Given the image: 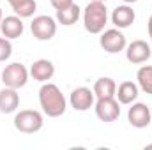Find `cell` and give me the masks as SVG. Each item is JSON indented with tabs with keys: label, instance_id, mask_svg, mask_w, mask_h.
Masks as SVG:
<instances>
[{
	"label": "cell",
	"instance_id": "obj_25",
	"mask_svg": "<svg viewBox=\"0 0 152 150\" xmlns=\"http://www.w3.org/2000/svg\"><path fill=\"white\" fill-rule=\"evenodd\" d=\"M2 18H4V14H2V7H0V21H2Z\"/></svg>",
	"mask_w": 152,
	"mask_h": 150
},
{
	"label": "cell",
	"instance_id": "obj_20",
	"mask_svg": "<svg viewBox=\"0 0 152 150\" xmlns=\"http://www.w3.org/2000/svg\"><path fill=\"white\" fill-rule=\"evenodd\" d=\"M12 55V44H11V39L7 37H0V62H5L9 60Z\"/></svg>",
	"mask_w": 152,
	"mask_h": 150
},
{
	"label": "cell",
	"instance_id": "obj_13",
	"mask_svg": "<svg viewBox=\"0 0 152 150\" xmlns=\"http://www.w3.org/2000/svg\"><path fill=\"white\" fill-rule=\"evenodd\" d=\"M30 76L39 81V83H46V81H50L53 74H55V66H53V62L51 60H48V58H39L36 60L32 66H30Z\"/></svg>",
	"mask_w": 152,
	"mask_h": 150
},
{
	"label": "cell",
	"instance_id": "obj_17",
	"mask_svg": "<svg viewBox=\"0 0 152 150\" xmlns=\"http://www.w3.org/2000/svg\"><path fill=\"white\" fill-rule=\"evenodd\" d=\"M94 95L96 99H104V97H115L117 92V83L113 81V78H99L94 83Z\"/></svg>",
	"mask_w": 152,
	"mask_h": 150
},
{
	"label": "cell",
	"instance_id": "obj_9",
	"mask_svg": "<svg viewBox=\"0 0 152 150\" xmlns=\"http://www.w3.org/2000/svg\"><path fill=\"white\" fill-rule=\"evenodd\" d=\"M127 122L136 129L149 127L152 122V110L147 104L134 101V103H131V108L127 110Z\"/></svg>",
	"mask_w": 152,
	"mask_h": 150
},
{
	"label": "cell",
	"instance_id": "obj_22",
	"mask_svg": "<svg viewBox=\"0 0 152 150\" xmlns=\"http://www.w3.org/2000/svg\"><path fill=\"white\" fill-rule=\"evenodd\" d=\"M147 30H149V37L152 39V14H151V18H149V23H147Z\"/></svg>",
	"mask_w": 152,
	"mask_h": 150
},
{
	"label": "cell",
	"instance_id": "obj_24",
	"mask_svg": "<svg viewBox=\"0 0 152 150\" xmlns=\"http://www.w3.org/2000/svg\"><path fill=\"white\" fill-rule=\"evenodd\" d=\"M88 2H106V0H88Z\"/></svg>",
	"mask_w": 152,
	"mask_h": 150
},
{
	"label": "cell",
	"instance_id": "obj_4",
	"mask_svg": "<svg viewBox=\"0 0 152 150\" xmlns=\"http://www.w3.org/2000/svg\"><path fill=\"white\" fill-rule=\"evenodd\" d=\"M28 76H30L28 69L21 62H12V64L4 67V71H2V83H4V87H11V88L20 90V88H23L27 85Z\"/></svg>",
	"mask_w": 152,
	"mask_h": 150
},
{
	"label": "cell",
	"instance_id": "obj_18",
	"mask_svg": "<svg viewBox=\"0 0 152 150\" xmlns=\"http://www.w3.org/2000/svg\"><path fill=\"white\" fill-rule=\"evenodd\" d=\"M7 2L12 7L14 14L20 16V18H32L36 9H37L36 0H7Z\"/></svg>",
	"mask_w": 152,
	"mask_h": 150
},
{
	"label": "cell",
	"instance_id": "obj_2",
	"mask_svg": "<svg viewBox=\"0 0 152 150\" xmlns=\"http://www.w3.org/2000/svg\"><path fill=\"white\" fill-rule=\"evenodd\" d=\"M108 23V9L104 2H88L83 9V27L88 34H101Z\"/></svg>",
	"mask_w": 152,
	"mask_h": 150
},
{
	"label": "cell",
	"instance_id": "obj_16",
	"mask_svg": "<svg viewBox=\"0 0 152 150\" xmlns=\"http://www.w3.org/2000/svg\"><path fill=\"white\" fill-rule=\"evenodd\" d=\"M80 16H81V9H80L78 4L73 2L71 5H67L64 9H58L55 20H57V23H60L64 27H71V25H75L76 21L80 20Z\"/></svg>",
	"mask_w": 152,
	"mask_h": 150
},
{
	"label": "cell",
	"instance_id": "obj_6",
	"mask_svg": "<svg viewBox=\"0 0 152 150\" xmlns=\"http://www.w3.org/2000/svg\"><path fill=\"white\" fill-rule=\"evenodd\" d=\"M99 44L101 48L106 51V53H120L126 50L127 46V41H126V36L122 34L120 28H108V30H103L101 32V37H99Z\"/></svg>",
	"mask_w": 152,
	"mask_h": 150
},
{
	"label": "cell",
	"instance_id": "obj_21",
	"mask_svg": "<svg viewBox=\"0 0 152 150\" xmlns=\"http://www.w3.org/2000/svg\"><path fill=\"white\" fill-rule=\"evenodd\" d=\"M75 0H50V4L53 5V9L55 11H58V9H64V7H67V5H71Z\"/></svg>",
	"mask_w": 152,
	"mask_h": 150
},
{
	"label": "cell",
	"instance_id": "obj_15",
	"mask_svg": "<svg viewBox=\"0 0 152 150\" xmlns=\"http://www.w3.org/2000/svg\"><path fill=\"white\" fill-rule=\"evenodd\" d=\"M138 95H140V87L134 81H122L115 92V97L120 104H131L138 99Z\"/></svg>",
	"mask_w": 152,
	"mask_h": 150
},
{
	"label": "cell",
	"instance_id": "obj_12",
	"mask_svg": "<svg viewBox=\"0 0 152 150\" xmlns=\"http://www.w3.org/2000/svg\"><path fill=\"white\" fill-rule=\"evenodd\" d=\"M136 20V14H134V9L129 5V4H124V5H117L112 12V23H113L117 28L124 30V28H129Z\"/></svg>",
	"mask_w": 152,
	"mask_h": 150
},
{
	"label": "cell",
	"instance_id": "obj_3",
	"mask_svg": "<svg viewBox=\"0 0 152 150\" xmlns=\"http://www.w3.org/2000/svg\"><path fill=\"white\" fill-rule=\"evenodd\" d=\"M14 127L20 131V133H25V134H34L39 133L44 125V118H42V113H39L37 110H21L14 115Z\"/></svg>",
	"mask_w": 152,
	"mask_h": 150
},
{
	"label": "cell",
	"instance_id": "obj_1",
	"mask_svg": "<svg viewBox=\"0 0 152 150\" xmlns=\"http://www.w3.org/2000/svg\"><path fill=\"white\" fill-rule=\"evenodd\" d=\"M39 104L42 108V113L51 118L62 117L67 110V101L62 90L55 83H50V81L42 83V87L39 88Z\"/></svg>",
	"mask_w": 152,
	"mask_h": 150
},
{
	"label": "cell",
	"instance_id": "obj_7",
	"mask_svg": "<svg viewBox=\"0 0 152 150\" xmlns=\"http://www.w3.org/2000/svg\"><path fill=\"white\" fill-rule=\"evenodd\" d=\"M96 115L101 122H115L120 117V103L117 101V97H104V99H97L94 104Z\"/></svg>",
	"mask_w": 152,
	"mask_h": 150
},
{
	"label": "cell",
	"instance_id": "obj_11",
	"mask_svg": "<svg viewBox=\"0 0 152 150\" xmlns=\"http://www.w3.org/2000/svg\"><path fill=\"white\" fill-rule=\"evenodd\" d=\"M0 30L2 36L7 39H18L23 36L25 32V25H23V18L12 14V16H5L0 21Z\"/></svg>",
	"mask_w": 152,
	"mask_h": 150
},
{
	"label": "cell",
	"instance_id": "obj_19",
	"mask_svg": "<svg viewBox=\"0 0 152 150\" xmlns=\"http://www.w3.org/2000/svg\"><path fill=\"white\" fill-rule=\"evenodd\" d=\"M136 83L140 90L152 95V66H142L136 73Z\"/></svg>",
	"mask_w": 152,
	"mask_h": 150
},
{
	"label": "cell",
	"instance_id": "obj_8",
	"mask_svg": "<svg viewBox=\"0 0 152 150\" xmlns=\"http://www.w3.org/2000/svg\"><path fill=\"white\" fill-rule=\"evenodd\" d=\"M151 57H152V46L147 41L136 39V41H133L126 46V58H127V62H131L134 66L145 64Z\"/></svg>",
	"mask_w": 152,
	"mask_h": 150
},
{
	"label": "cell",
	"instance_id": "obj_10",
	"mask_svg": "<svg viewBox=\"0 0 152 150\" xmlns=\"http://www.w3.org/2000/svg\"><path fill=\"white\" fill-rule=\"evenodd\" d=\"M69 104L76 111H87L90 108H94L96 104V95L94 90H90L88 87H78L71 92L69 95Z\"/></svg>",
	"mask_w": 152,
	"mask_h": 150
},
{
	"label": "cell",
	"instance_id": "obj_5",
	"mask_svg": "<svg viewBox=\"0 0 152 150\" xmlns=\"http://www.w3.org/2000/svg\"><path fill=\"white\" fill-rule=\"evenodd\" d=\"M30 32L37 41H51L57 34V20L48 14L36 16L30 23Z\"/></svg>",
	"mask_w": 152,
	"mask_h": 150
},
{
	"label": "cell",
	"instance_id": "obj_23",
	"mask_svg": "<svg viewBox=\"0 0 152 150\" xmlns=\"http://www.w3.org/2000/svg\"><path fill=\"white\" fill-rule=\"evenodd\" d=\"M122 2H124V4H136L138 0H122Z\"/></svg>",
	"mask_w": 152,
	"mask_h": 150
},
{
	"label": "cell",
	"instance_id": "obj_14",
	"mask_svg": "<svg viewBox=\"0 0 152 150\" xmlns=\"http://www.w3.org/2000/svg\"><path fill=\"white\" fill-rule=\"evenodd\" d=\"M20 106V94L16 88L11 87H4L0 90V113H16Z\"/></svg>",
	"mask_w": 152,
	"mask_h": 150
}]
</instances>
